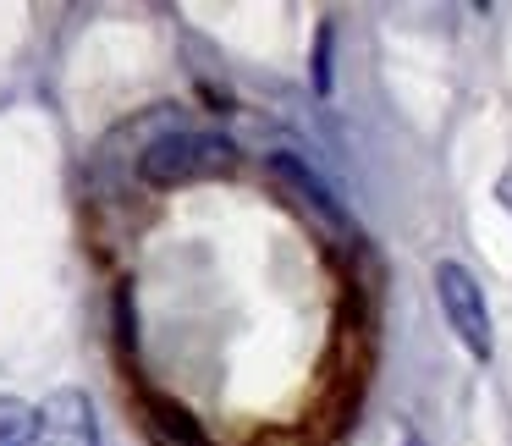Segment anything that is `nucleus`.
<instances>
[{
    "label": "nucleus",
    "mask_w": 512,
    "mask_h": 446,
    "mask_svg": "<svg viewBox=\"0 0 512 446\" xmlns=\"http://www.w3.org/2000/svg\"><path fill=\"white\" fill-rule=\"evenodd\" d=\"M270 171H276V182H281V188H292V193H298V204H309V210L320 215L325 226H347V210L336 204V193L325 188V177H314V171L303 166L298 155H270Z\"/></svg>",
    "instance_id": "4"
},
{
    "label": "nucleus",
    "mask_w": 512,
    "mask_h": 446,
    "mask_svg": "<svg viewBox=\"0 0 512 446\" xmlns=\"http://www.w3.org/2000/svg\"><path fill=\"white\" fill-rule=\"evenodd\" d=\"M435 298H441V314H446V325H452V336L468 347V358L490 364L496 331H490L485 287H479V276L463 265V259H435Z\"/></svg>",
    "instance_id": "2"
},
{
    "label": "nucleus",
    "mask_w": 512,
    "mask_h": 446,
    "mask_svg": "<svg viewBox=\"0 0 512 446\" xmlns=\"http://www.w3.org/2000/svg\"><path fill=\"white\" fill-rule=\"evenodd\" d=\"M496 199H501V210H507V215H512V166H507V171H501V182H496Z\"/></svg>",
    "instance_id": "7"
},
{
    "label": "nucleus",
    "mask_w": 512,
    "mask_h": 446,
    "mask_svg": "<svg viewBox=\"0 0 512 446\" xmlns=\"http://www.w3.org/2000/svg\"><path fill=\"white\" fill-rule=\"evenodd\" d=\"M402 446H424V441H419V435H408V441H402Z\"/></svg>",
    "instance_id": "8"
},
{
    "label": "nucleus",
    "mask_w": 512,
    "mask_h": 446,
    "mask_svg": "<svg viewBox=\"0 0 512 446\" xmlns=\"http://www.w3.org/2000/svg\"><path fill=\"white\" fill-rule=\"evenodd\" d=\"M34 446H105L100 441V413H94L89 391L61 386L39 408V441Z\"/></svg>",
    "instance_id": "3"
},
{
    "label": "nucleus",
    "mask_w": 512,
    "mask_h": 446,
    "mask_svg": "<svg viewBox=\"0 0 512 446\" xmlns=\"http://www.w3.org/2000/svg\"><path fill=\"white\" fill-rule=\"evenodd\" d=\"M314 89L331 94V28H320V50H314Z\"/></svg>",
    "instance_id": "6"
},
{
    "label": "nucleus",
    "mask_w": 512,
    "mask_h": 446,
    "mask_svg": "<svg viewBox=\"0 0 512 446\" xmlns=\"http://www.w3.org/2000/svg\"><path fill=\"white\" fill-rule=\"evenodd\" d=\"M34 441H39V408L0 391V446H34Z\"/></svg>",
    "instance_id": "5"
},
{
    "label": "nucleus",
    "mask_w": 512,
    "mask_h": 446,
    "mask_svg": "<svg viewBox=\"0 0 512 446\" xmlns=\"http://www.w3.org/2000/svg\"><path fill=\"white\" fill-rule=\"evenodd\" d=\"M237 171V144L226 133H166L138 155V177L149 188H193Z\"/></svg>",
    "instance_id": "1"
}]
</instances>
